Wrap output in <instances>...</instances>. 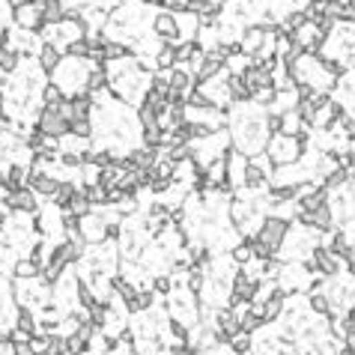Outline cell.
Instances as JSON below:
<instances>
[{
    "instance_id": "obj_1",
    "label": "cell",
    "mask_w": 355,
    "mask_h": 355,
    "mask_svg": "<svg viewBox=\"0 0 355 355\" xmlns=\"http://www.w3.org/2000/svg\"><path fill=\"white\" fill-rule=\"evenodd\" d=\"M227 129H230L233 147L245 152V156H257L266 150V143L272 138L269 132V111L260 108L257 102H233L227 108Z\"/></svg>"
},
{
    "instance_id": "obj_2",
    "label": "cell",
    "mask_w": 355,
    "mask_h": 355,
    "mask_svg": "<svg viewBox=\"0 0 355 355\" xmlns=\"http://www.w3.org/2000/svg\"><path fill=\"white\" fill-rule=\"evenodd\" d=\"M90 69H93V60L90 57H63L60 66L51 72V84H57L66 99L75 96H87V81H90Z\"/></svg>"
},
{
    "instance_id": "obj_3",
    "label": "cell",
    "mask_w": 355,
    "mask_h": 355,
    "mask_svg": "<svg viewBox=\"0 0 355 355\" xmlns=\"http://www.w3.org/2000/svg\"><path fill=\"white\" fill-rule=\"evenodd\" d=\"M320 239H323V230H316V227H307L296 218V224L290 221V230H287V239L281 245V263H307L311 260V254L320 248Z\"/></svg>"
},
{
    "instance_id": "obj_4",
    "label": "cell",
    "mask_w": 355,
    "mask_h": 355,
    "mask_svg": "<svg viewBox=\"0 0 355 355\" xmlns=\"http://www.w3.org/2000/svg\"><path fill=\"white\" fill-rule=\"evenodd\" d=\"M165 307L170 314V320H176L188 329H194L200 323V296L188 287H174L170 293L165 296Z\"/></svg>"
},
{
    "instance_id": "obj_5",
    "label": "cell",
    "mask_w": 355,
    "mask_h": 355,
    "mask_svg": "<svg viewBox=\"0 0 355 355\" xmlns=\"http://www.w3.org/2000/svg\"><path fill=\"white\" fill-rule=\"evenodd\" d=\"M15 302L18 307H30V311H42L45 305L54 302V284H48L42 275L39 278H15Z\"/></svg>"
},
{
    "instance_id": "obj_6",
    "label": "cell",
    "mask_w": 355,
    "mask_h": 355,
    "mask_svg": "<svg viewBox=\"0 0 355 355\" xmlns=\"http://www.w3.org/2000/svg\"><path fill=\"white\" fill-rule=\"evenodd\" d=\"M307 143H311V132L298 134V138L278 132V134H272V138H269L266 152H269V159L275 161V168H278V165H293V161H298V159L305 156Z\"/></svg>"
},
{
    "instance_id": "obj_7",
    "label": "cell",
    "mask_w": 355,
    "mask_h": 355,
    "mask_svg": "<svg viewBox=\"0 0 355 355\" xmlns=\"http://www.w3.org/2000/svg\"><path fill=\"white\" fill-rule=\"evenodd\" d=\"M278 287L284 293H305L314 281V272L307 269V263H281V272H278Z\"/></svg>"
},
{
    "instance_id": "obj_8",
    "label": "cell",
    "mask_w": 355,
    "mask_h": 355,
    "mask_svg": "<svg viewBox=\"0 0 355 355\" xmlns=\"http://www.w3.org/2000/svg\"><path fill=\"white\" fill-rule=\"evenodd\" d=\"M36 129L42 134H48V138H63V134H69V116L63 114V108H42L39 120H36Z\"/></svg>"
},
{
    "instance_id": "obj_9",
    "label": "cell",
    "mask_w": 355,
    "mask_h": 355,
    "mask_svg": "<svg viewBox=\"0 0 355 355\" xmlns=\"http://www.w3.org/2000/svg\"><path fill=\"white\" fill-rule=\"evenodd\" d=\"M152 33H156L161 42L176 45V42H179L176 12H170V9H156V15H152Z\"/></svg>"
},
{
    "instance_id": "obj_10",
    "label": "cell",
    "mask_w": 355,
    "mask_h": 355,
    "mask_svg": "<svg viewBox=\"0 0 355 355\" xmlns=\"http://www.w3.org/2000/svg\"><path fill=\"white\" fill-rule=\"evenodd\" d=\"M15 290L9 287V278L0 275V329L12 332L15 329Z\"/></svg>"
},
{
    "instance_id": "obj_11",
    "label": "cell",
    "mask_w": 355,
    "mask_h": 355,
    "mask_svg": "<svg viewBox=\"0 0 355 355\" xmlns=\"http://www.w3.org/2000/svg\"><path fill=\"white\" fill-rule=\"evenodd\" d=\"M293 39H296L298 48H305L307 54H320L323 42H325V33L320 30V24L307 18V21H305V24H302V27H298V30L293 33Z\"/></svg>"
},
{
    "instance_id": "obj_12",
    "label": "cell",
    "mask_w": 355,
    "mask_h": 355,
    "mask_svg": "<svg viewBox=\"0 0 355 355\" xmlns=\"http://www.w3.org/2000/svg\"><path fill=\"white\" fill-rule=\"evenodd\" d=\"M245 174H248V156L233 147L230 152H227V185H230L233 191L245 188Z\"/></svg>"
},
{
    "instance_id": "obj_13",
    "label": "cell",
    "mask_w": 355,
    "mask_h": 355,
    "mask_svg": "<svg viewBox=\"0 0 355 355\" xmlns=\"http://www.w3.org/2000/svg\"><path fill=\"white\" fill-rule=\"evenodd\" d=\"M39 194L30 188V185H24V188H12L9 191V200H6V206H9V212H39Z\"/></svg>"
},
{
    "instance_id": "obj_14",
    "label": "cell",
    "mask_w": 355,
    "mask_h": 355,
    "mask_svg": "<svg viewBox=\"0 0 355 355\" xmlns=\"http://www.w3.org/2000/svg\"><path fill=\"white\" fill-rule=\"evenodd\" d=\"M12 24L24 27V30H39V27L45 24V18H42V6H39V3H33V0H27L24 6H18V9H15Z\"/></svg>"
},
{
    "instance_id": "obj_15",
    "label": "cell",
    "mask_w": 355,
    "mask_h": 355,
    "mask_svg": "<svg viewBox=\"0 0 355 355\" xmlns=\"http://www.w3.org/2000/svg\"><path fill=\"white\" fill-rule=\"evenodd\" d=\"M263 42H266V30H263L260 24H251V27H245V30H242L239 51L248 54V57H257L260 48H263Z\"/></svg>"
},
{
    "instance_id": "obj_16",
    "label": "cell",
    "mask_w": 355,
    "mask_h": 355,
    "mask_svg": "<svg viewBox=\"0 0 355 355\" xmlns=\"http://www.w3.org/2000/svg\"><path fill=\"white\" fill-rule=\"evenodd\" d=\"M176 24H179V42H194L200 33V15L191 12V9H182L176 12Z\"/></svg>"
},
{
    "instance_id": "obj_17",
    "label": "cell",
    "mask_w": 355,
    "mask_h": 355,
    "mask_svg": "<svg viewBox=\"0 0 355 355\" xmlns=\"http://www.w3.org/2000/svg\"><path fill=\"white\" fill-rule=\"evenodd\" d=\"M298 221L307 224V227H316V230H334V218H332V209L329 203L320 206V209H314V212H298Z\"/></svg>"
},
{
    "instance_id": "obj_18",
    "label": "cell",
    "mask_w": 355,
    "mask_h": 355,
    "mask_svg": "<svg viewBox=\"0 0 355 355\" xmlns=\"http://www.w3.org/2000/svg\"><path fill=\"white\" fill-rule=\"evenodd\" d=\"M60 185H63V179L48 176V174H36V176L30 179V188H33L39 197H45V200H54V194L60 191Z\"/></svg>"
},
{
    "instance_id": "obj_19",
    "label": "cell",
    "mask_w": 355,
    "mask_h": 355,
    "mask_svg": "<svg viewBox=\"0 0 355 355\" xmlns=\"http://www.w3.org/2000/svg\"><path fill=\"white\" fill-rule=\"evenodd\" d=\"M36 60H39V66H42V69L48 72V75H51V72L60 66V60H63V51L57 48V45L45 42L42 48H39V54H36Z\"/></svg>"
},
{
    "instance_id": "obj_20",
    "label": "cell",
    "mask_w": 355,
    "mask_h": 355,
    "mask_svg": "<svg viewBox=\"0 0 355 355\" xmlns=\"http://www.w3.org/2000/svg\"><path fill=\"white\" fill-rule=\"evenodd\" d=\"M281 132L284 134H293V138H298V134H305V132H311L307 125L302 123V116H298V111H287V114H281Z\"/></svg>"
},
{
    "instance_id": "obj_21",
    "label": "cell",
    "mask_w": 355,
    "mask_h": 355,
    "mask_svg": "<svg viewBox=\"0 0 355 355\" xmlns=\"http://www.w3.org/2000/svg\"><path fill=\"white\" fill-rule=\"evenodd\" d=\"M63 209H69V212H72V215H78V218H81V215H87L90 209H93V200H90L87 188H78V191H75V197H72Z\"/></svg>"
},
{
    "instance_id": "obj_22",
    "label": "cell",
    "mask_w": 355,
    "mask_h": 355,
    "mask_svg": "<svg viewBox=\"0 0 355 355\" xmlns=\"http://www.w3.org/2000/svg\"><path fill=\"white\" fill-rule=\"evenodd\" d=\"M227 343H230V349H233L236 355H251V349H254V334L245 332V329H239Z\"/></svg>"
},
{
    "instance_id": "obj_23",
    "label": "cell",
    "mask_w": 355,
    "mask_h": 355,
    "mask_svg": "<svg viewBox=\"0 0 355 355\" xmlns=\"http://www.w3.org/2000/svg\"><path fill=\"white\" fill-rule=\"evenodd\" d=\"M307 305H311V311L316 314V316H332V298H329V293H307Z\"/></svg>"
},
{
    "instance_id": "obj_24",
    "label": "cell",
    "mask_w": 355,
    "mask_h": 355,
    "mask_svg": "<svg viewBox=\"0 0 355 355\" xmlns=\"http://www.w3.org/2000/svg\"><path fill=\"white\" fill-rule=\"evenodd\" d=\"M176 66V45H161L159 54H156V72L159 69H174Z\"/></svg>"
},
{
    "instance_id": "obj_25",
    "label": "cell",
    "mask_w": 355,
    "mask_h": 355,
    "mask_svg": "<svg viewBox=\"0 0 355 355\" xmlns=\"http://www.w3.org/2000/svg\"><path fill=\"white\" fill-rule=\"evenodd\" d=\"M42 275V266L36 263L33 257H21L15 266V275L12 278H39Z\"/></svg>"
},
{
    "instance_id": "obj_26",
    "label": "cell",
    "mask_w": 355,
    "mask_h": 355,
    "mask_svg": "<svg viewBox=\"0 0 355 355\" xmlns=\"http://www.w3.org/2000/svg\"><path fill=\"white\" fill-rule=\"evenodd\" d=\"M18 63H21V54L12 51L9 45H0V69H3V72H15Z\"/></svg>"
},
{
    "instance_id": "obj_27",
    "label": "cell",
    "mask_w": 355,
    "mask_h": 355,
    "mask_svg": "<svg viewBox=\"0 0 355 355\" xmlns=\"http://www.w3.org/2000/svg\"><path fill=\"white\" fill-rule=\"evenodd\" d=\"M230 254H233V260L239 263V266H242V263H248L251 257H257V254H254V245H251V239H242V242L236 245V248H233Z\"/></svg>"
},
{
    "instance_id": "obj_28",
    "label": "cell",
    "mask_w": 355,
    "mask_h": 355,
    "mask_svg": "<svg viewBox=\"0 0 355 355\" xmlns=\"http://www.w3.org/2000/svg\"><path fill=\"white\" fill-rule=\"evenodd\" d=\"M69 54H72V57H90V42H87V36H84V39H78V42H72V45H69Z\"/></svg>"
},
{
    "instance_id": "obj_29",
    "label": "cell",
    "mask_w": 355,
    "mask_h": 355,
    "mask_svg": "<svg viewBox=\"0 0 355 355\" xmlns=\"http://www.w3.org/2000/svg\"><path fill=\"white\" fill-rule=\"evenodd\" d=\"M12 355H36V352L30 347V341H18V343H12Z\"/></svg>"
},
{
    "instance_id": "obj_30",
    "label": "cell",
    "mask_w": 355,
    "mask_h": 355,
    "mask_svg": "<svg viewBox=\"0 0 355 355\" xmlns=\"http://www.w3.org/2000/svg\"><path fill=\"white\" fill-rule=\"evenodd\" d=\"M6 78H9V72H3V69H0V90H3V84H6Z\"/></svg>"
},
{
    "instance_id": "obj_31",
    "label": "cell",
    "mask_w": 355,
    "mask_h": 355,
    "mask_svg": "<svg viewBox=\"0 0 355 355\" xmlns=\"http://www.w3.org/2000/svg\"><path fill=\"white\" fill-rule=\"evenodd\" d=\"M0 105H3V96H0Z\"/></svg>"
},
{
    "instance_id": "obj_32",
    "label": "cell",
    "mask_w": 355,
    "mask_h": 355,
    "mask_svg": "<svg viewBox=\"0 0 355 355\" xmlns=\"http://www.w3.org/2000/svg\"><path fill=\"white\" fill-rule=\"evenodd\" d=\"M224 3H227V0H224Z\"/></svg>"
}]
</instances>
